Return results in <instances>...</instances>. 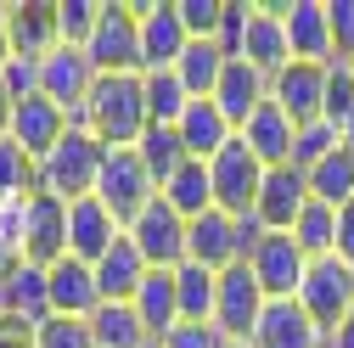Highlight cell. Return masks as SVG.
<instances>
[{
    "mask_svg": "<svg viewBox=\"0 0 354 348\" xmlns=\"http://www.w3.org/2000/svg\"><path fill=\"white\" fill-rule=\"evenodd\" d=\"M174 129H180V146H186L192 157H203V163H214L219 152L236 141V124L219 113V102H214V96H208V102H192V107L180 113V124H174Z\"/></svg>",
    "mask_w": 354,
    "mask_h": 348,
    "instance_id": "23",
    "label": "cell"
},
{
    "mask_svg": "<svg viewBox=\"0 0 354 348\" xmlns=\"http://www.w3.org/2000/svg\"><path fill=\"white\" fill-rule=\"evenodd\" d=\"M0 79H6V90H12L17 102L39 96V62H23V57H12L6 68H0Z\"/></svg>",
    "mask_w": 354,
    "mask_h": 348,
    "instance_id": "45",
    "label": "cell"
},
{
    "mask_svg": "<svg viewBox=\"0 0 354 348\" xmlns=\"http://www.w3.org/2000/svg\"><path fill=\"white\" fill-rule=\"evenodd\" d=\"M270 102L304 129V124H321L326 118V68L321 62H287L270 79Z\"/></svg>",
    "mask_w": 354,
    "mask_h": 348,
    "instance_id": "13",
    "label": "cell"
},
{
    "mask_svg": "<svg viewBox=\"0 0 354 348\" xmlns=\"http://www.w3.org/2000/svg\"><path fill=\"white\" fill-rule=\"evenodd\" d=\"M147 107H152V124H180V113L192 107L180 73H147Z\"/></svg>",
    "mask_w": 354,
    "mask_h": 348,
    "instance_id": "38",
    "label": "cell"
},
{
    "mask_svg": "<svg viewBox=\"0 0 354 348\" xmlns=\"http://www.w3.org/2000/svg\"><path fill=\"white\" fill-rule=\"evenodd\" d=\"M298 303L304 315L315 320L321 331H337L348 315H354V264H343V258H309V276L298 287Z\"/></svg>",
    "mask_w": 354,
    "mask_h": 348,
    "instance_id": "4",
    "label": "cell"
},
{
    "mask_svg": "<svg viewBox=\"0 0 354 348\" xmlns=\"http://www.w3.org/2000/svg\"><path fill=\"white\" fill-rule=\"evenodd\" d=\"M326 23H332V51L337 62L354 57V0H326Z\"/></svg>",
    "mask_w": 354,
    "mask_h": 348,
    "instance_id": "44",
    "label": "cell"
},
{
    "mask_svg": "<svg viewBox=\"0 0 354 348\" xmlns=\"http://www.w3.org/2000/svg\"><path fill=\"white\" fill-rule=\"evenodd\" d=\"M136 152H141L147 174L158 180V191H163V186H169V180H174V174H180L186 163H192V152L180 146V129H174V124H152L147 135L136 141Z\"/></svg>",
    "mask_w": 354,
    "mask_h": 348,
    "instance_id": "31",
    "label": "cell"
},
{
    "mask_svg": "<svg viewBox=\"0 0 354 348\" xmlns=\"http://www.w3.org/2000/svg\"><path fill=\"white\" fill-rule=\"evenodd\" d=\"M102 163H107V146L91 135V129H68L62 146L39 157V191L57 197V202H79V197H96V180H102Z\"/></svg>",
    "mask_w": 354,
    "mask_h": 348,
    "instance_id": "2",
    "label": "cell"
},
{
    "mask_svg": "<svg viewBox=\"0 0 354 348\" xmlns=\"http://www.w3.org/2000/svg\"><path fill=\"white\" fill-rule=\"evenodd\" d=\"M236 135H242V141L259 152V163H264V168H276V163H292L298 124H292V118H287L276 102H264V107H259V113H253V118L236 129Z\"/></svg>",
    "mask_w": 354,
    "mask_h": 348,
    "instance_id": "25",
    "label": "cell"
},
{
    "mask_svg": "<svg viewBox=\"0 0 354 348\" xmlns=\"http://www.w3.org/2000/svg\"><path fill=\"white\" fill-rule=\"evenodd\" d=\"M46 281H51V309L68 315V320H91L102 309V287H96V264H84V258H57L46 264Z\"/></svg>",
    "mask_w": 354,
    "mask_h": 348,
    "instance_id": "18",
    "label": "cell"
},
{
    "mask_svg": "<svg viewBox=\"0 0 354 348\" xmlns=\"http://www.w3.org/2000/svg\"><path fill=\"white\" fill-rule=\"evenodd\" d=\"M343 141H348V146H354V118H348V124H343Z\"/></svg>",
    "mask_w": 354,
    "mask_h": 348,
    "instance_id": "53",
    "label": "cell"
},
{
    "mask_svg": "<svg viewBox=\"0 0 354 348\" xmlns=\"http://www.w3.org/2000/svg\"><path fill=\"white\" fill-rule=\"evenodd\" d=\"M242 264L259 276V287L270 298H298V287L309 276V253L292 242V231H264V242L242 258Z\"/></svg>",
    "mask_w": 354,
    "mask_h": 348,
    "instance_id": "9",
    "label": "cell"
},
{
    "mask_svg": "<svg viewBox=\"0 0 354 348\" xmlns=\"http://www.w3.org/2000/svg\"><path fill=\"white\" fill-rule=\"evenodd\" d=\"M225 68H231V57L219 51V39H192L186 57L174 62V73H180V84H186L192 102H208L219 90V79H225Z\"/></svg>",
    "mask_w": 354,
    "mask_h": 348,
    "instance_id": "29",
    "label": "cell"
},
{
    "mask_svg": "<svg viewBox=\"0 0 354 348\" xmlns=\"http://www.w3.org/2000/svg\"><path fill=\"white\" fill-rule=\"evenodd\" d=\"M158 197H163L174 213H180L186 225H192V220H203V213L214 208V174H208V163H203V157H192V163H186V168H180V174H174V180L158 191Z\"/></svg>",
    "mask_w": 354,
    "mask_h": 348,
    "instance_id": "30",
    "label": "cell"
},
{
    "mask_svg": "<svg viewBox=\"0 0 354 348\" xmlns=\"http://www.w3.org/2000/svg\"><path fill=\"white\" fill-rule=\"evenodd\" d=\"M0 348H34V326H23V320H0Z\"/></svg>",
    "mask_w": 354,
    "mask_h": 348,
    "instance_id": "48",
    "label": "cell"
},
{
    "mask_svg": "<svg viewBox=\"0 0 354 348\" xmlns=\"http://www.w3.org/2000/svg\"><path fill=\"white\" fill-rule=\"evenodd\" d=\"M136 315L147 320V331L158 342L180 326V287H174V270H147V281L136 292Z\"/></svg>",
    "mask_w": 354,
    "mask_h": 348,
    "instance_id": "28",
    "label": "cell"
},
{
    "mask_svg": "<svg viewBox=\"0 0 354 348\" xmlns=\"http://www.w3.org/2000/svg\"><path fill=\"white\" fill-rule=\"evenodd\" d=\"M186 34L192 39H219V23H225V0H174Z\"/></svg>",
    "mask_w": 354,
    "mask_h": 348,
    "instance_id": "41",
    "label": "cell"
},
{
    "mask_svg": "<svg viewBox=\"0 0 354 348\" xmlns=\"http://www.w3.org/2000/svg\"><path fill=\"white\" fill-rule=\"evenodd\" d=\"M147 348H163V342H147Z\"/></svg>",
    "mask_w": 354,
    "mask_h": 348,
    "instance_id": "55",
    "label": "cell"
},
{
    "mask_svg": "<svg viewBox=\"0 0 354 348\" xmlns=\"http://www.w3.org/2000/svg\"><path fill=\"white\" fill-rule=\"evenodd\" d=\"M248 23H253V6H248V0H225V23H219V51H225V57H242Z\"/></svg>",
    "mask_w": 354,
    "mask_h": 348,
    "instance_id": "43",
    "label": "cell"
},
{
    "mask_svg": "<svg viewBox=\"0 0 354 348\" xmlns=\"http://www.w3.org/2000/svg\"><path fill=\"white\" fill-rule=\"evenodd\" d=\"M354 118V73H348V62H332L326 68V124H348Z\"/></svg>",
    "mask_w": 354,
    "mask_h": 348,
    "instance_id": "42",
    "label": "cell"
},
{
    "mask_svg": "<svg viewBox=\"0 0 354 348\" xmlns=\"http://www.w3.org/2000/svg\"><path fill=\"white\" fill-rule=\"evenodd\" d=\"M91 331H96V348H147V342H158L147 331V320L136 315V303H102L91 315Z\"/></svg>",
    "mask_w": 354,
    "mask_h": 348,
    "instance_id": "32",
    "label": "cell"
},
{
    "mask_svg": "<svg viewBox=\"0 0 354 348\" xmlns=\"http://www.w3.org/2000/svg\"><path fill=\"white\" fill-rule=\"evenodd\" d=\"M84 57L96 62V73H141V17H136V6L107 0Z\"/></svg>",
    "mask_w": 354,
    "mask_h": 348,
    "instance_id": "7",
    "label": "cell"
},
{
    "mask_svg": "<svg viewBox=\"0 0 354 348\" xmlns=\"http://www.w3.org/2000/svg\"><path fill=\"white\" fill-rule=\"evenodd\" d=\"M0 320H6V276H0Z\"/></svg>",
    "mask_w": 354,
    "mask_h": 348,
    "instance_id": "52",
    "label": "cell"
},
{
    "mask_svg": "<svg viewBox=\"0 0 354 348\" xmlns=\"http://www.w3.org/2000/svg\"><path fill=\"white\" fill-rule=\"evenodd\" d=\"M28 191H39V163L6 135V141H0V202H17Z\"/></svg>",
    "mask_w": 354,
    "mask_h": 348,
    "instance_id": "36",
    "label": "cell"
},
{
    "mask_svg": "<svg viewBox=\"0 0 354 348\" xmlns=\"http://www.w3.org/2000/svg\"><path fill=\"white\" fill-rule=\"evenodd\" d=\"M163 348H225V337H219V326H174L169 337H163Z\"/></svg>",
    "mask_w": 354,
    "mask_h": 348,
    "instance_id": "46",
    "label": "cell"
},
{
    "mask_svg": "<svg viewBox=\"0 0 354 348\" xmlns=\"http://www.w3.org/2000/svg\"><path fill=\"white\" fill-rule=\"evenodd\" d=\"M253 348H326V331L304 315L298 298H270V309L253 331Z\"/></svg>",
    "mask_w": 354,
    "mask_h": 348,
    "instance_id": "20",
    "label": "cell"
},
{
    "mask_svg": "<svg viewBox=\"0 0 354 348\" xmlns=\"http://www.w3.org/2000/svg\"><path fill=\"white\" fill-rule=\"evenodd\" d=\"M12 28V57L23 62H46L62 39H57V0H28V6H6Z\"/></svg>",
    "mask_w": 354,
    "mask_h": 348,
    "instance_id": "21",
    "label": "cell"
},
{
    "mask_svg": "<svg viewBox=\"0 0 354 348\" xmlns=\"http://www.w3.org/2000/svg\"><path fill=\"white\" fill-rule=\"evenodd\" d=\"M208 174H214V208H225L231 220H242V213L259 208V191H264V174H270V168H264L259 152L236 135L225 152L208 163Z\"/></svg>",
    "mask_w": 354,
    "mask_h": 348,
    "instance_id": "6",
    "label": "cell"
},
{
    "mask_svg": "<svg viewBox=\"0 0 354 348\" xmlns=\"http://www.w3.org/2000/svg\"><path fill=\"white\" fill-rule=\"evenodd\" d=\"M242 57L259 68V73H281L292 62V46H287V23H281V0L276 6H253V23H248V39H242Z\"/></svg>",
    "mask_w": 354,
    "mask_h": 348,
    "instance_id": "24",
    "label": "cell"
},
{
    "mask_svg": "<svg viewBox=\"0 0 354 348\" xmlns=\"http://www.w3.org/2000/svg\"><path fill=\"white\" fill-rule=\"evenodd\" d=\"M102 12H107V0H57V39L84 51L96 23H102Z\"/></svg>",
    "mask_w": 354,
    "mask_h": 348,
    "instance_id": "37",
    "label": "cell"
},
{
    "mask_svg": "<svg viewBox=\"0 0 354 348\" xmlns=\"http://www.w3.org/2000/svg\"><path fill=\"white\" fill-rule=\"evenodd\" d=\"M147 258H141V247L129 242V236H118L113 242V253L96 264V287H102V303H136V292H141V281H147Z\"/></svg>",
    "mask_w": 354,
    "mask_h": 348,
    "instance_id": "26",
    "label": "cell"
},
{
    "mask_svg": "<svg viewBox=\"0 0 354 348\" xmlns=\"http://www.w3.org/2000/svg\"><path fill=\"white\" fill-rule=\"evenodd\" d=\"M68 129H73V118H68V107H57L51 96H28V102H17V113H12V141H17L34 163L46 157V152H57Z\"/></svg>",
    "mask_w": 354,
    "mask_h": 348,
    "instance_id": "17",
    "label": "cell"
},
{
    "mask_svg": "<svg viewBox=\"0 0 354 348\" xmlns=\"http://www.w3.org/2000/svg\"><path fill=\"white\" fill-rule=\"evenodd\" d=\"M136 17H141V73H174V62L192 46L174 0H136Z\"/></svg>",
    "mask_w": 354,
    "mask_h": 348,
    "instance_id": "8",
    "label": "cell"
},
{
    "mask_svg": "<svg viewBox=\"0 0 354 348\" xmlns=\"http://www.w3.org/2000/svg\"><path fill=\"white\" fill-rule=\"evenodd\" d=\"M12 62V28H6V6H0V68Z\"/></svg>",
    "mask_w": 354,
    "mask_h": 348,
    "instance_id": "51",
    "label": "cell"
},
{
    "mask_svg": "<svg viewBox=\"0 0 354 348\" xmlns=\"http://www.w3.org/2000/svg\"><path fill=\"white\" fill-rule=\"evenodd\" d=\"M292 242H298L309 258H332V253H337V208L321 202V197H309V208L292 220Z\"/></svg>",
    "mask_w": 354,
    "mask_h": 348,
    "instance_id": "34",
    "label": "cell"
},
{
    "mask_svg": "<svg viewBox=\"0 0 354 348\" xmlns=\"http://www.w3.org/2000/svg\"><path fill=\"white\" fill-rule=\"evenodd\" d=\"M214 102H219V113H225V118L242 129L264 102H270V73H259L248 57H231V68H225V79H219Z\"/></svg>",
    "mask_w": 354,
    "mask_h": 348,
    "instance_id": "22",
    "label": "cell"
},
{
    "mask_svg": "<svg viewBox=\"0 0 354 348\" xmlns=\"http://www.w3.org/2000/svg\"><path fill=\"white\" fill-rule=\"evenodd\" d=\"M118 236H124V225L107 213L102 197H79V202H68V258L102 264V258L113 253Z\"/></svg>",
    "mask_w": 354,
    "mask_h": 348,
    "instance_id": "15",
    "label": "cell"
},
{
    "mask_svg": "<svg viewBox=\"0 0 354 348\" xmlns=\"http://www.w3.org/2000/svg\"><path fill=\"white\" fill-rule=\"evenodd\" d=\"M264 309H270V292L259 287V276H253L248 264L219 270V298H214V326H219V337H231V342H253Z\"/></svg>",
    "mask_w": 354,
    "mask_h": 348,
    "instance_id": "5",
    "label": "cell"
},
{
    "mask_svg": "<svg viewBox=\"0 0 354 348\" xmlns=\"http://www.w3.org/2000/svg\"><path fill=\"white\" fill-rule=\"evenodd\" d=\"M337 146H343V129H337V124H326V118H321V124H304L298 141H292V168L309 174L315 163H326Z\"/></svg>",
    "mask_w": 354,
    "mask_h": 348,
    "instance_id": "39",
    "label": "cell"
},
{
    "mask_svg": "<svg viewBox=\"0 0 354 348\" xmlns=\"http://www.w3.org/2000/svg\"><path fill=\"white\" fill-rule=\"evenodd\" d=\"M124 236L141 247V258H147L152 270H180V264H186V220H180L163 197H152V202L141 208V220L129 225Z\"/></svg>",
    "mask_w": 354,
    "mask_h": 348,
    "instance_id": "10",
    "label": "cell"
},
{
    "mask_svg": "<svg viewBox=\"0 0 354 348\" xmlns=\"http://www.w3.org/2000/svg\"><path fill=\"white\" fill-rule=\"evenodd\" d=\"M309 197H321V202H332V208L354 202V146H348V141H343L326 163L309 168Z\"/></svg>",
    "mask_w": 354,
    "mask_h": 348,
    "instance_id": "35",
    "label": "cell"
},
{
    "mask_svg": "<svg viewBox=\"0 0 354 348\" xmlns=\"http://www.w3.org/2000/svg\"><path fill=\"white\" fill-rule=\"evenodd\" d=\"M96 62L84 57L79 46H57L46 62H39V96H51L57 107H68V118L91 102V90H96Z\"/></svg>",
    "mask_w": 354,
    "mask_h": 348,
    "instance_id": "12",
    "label": "cell"
},
{
    "mask_svg": "<svg viewBox=\"0 0 354 348\" xmlns=\"http://www.w3.org/2000/svg\"><path fill=\"white\" fill-rule=\"evenodd\" d=\"M225 348H253V342H231V337H225Z\"/></svg>",
    "mask_w": 354,
    "mask_h": 348,
    "instance_id": "54",
    "label": "cell"
},
{
    "mask_svg": "<svg viewBox=\"0 0 354 348\" xmlns=\"http://www.w3.org/2000/svg\"><path fill=\"white\" fill-rule=\"evenodd\" d=\"M12 113H17V96L6 90V79H0V141L12 135Z\"/></svg>",
    "mask_w": 354,
    "mask_h": 348,
    "instance_id": "49",
    "label": "cell"
},
{
    "mask_svg": "<svg viewBox=\"0 0 354 348\" xmlns=\"http://www.w3.org/2000/svg\"><path fill=\"white\" fill-rule=\"evenodd\" d=\"M326 348H354V315H348L337 331H326Z\"/></svg>",
    "mask_w": 354,
    "mask_h": 348,
    "instance_id": "50",
    "label": "cell"
},
{
    "mask_svg": "<svg viewBox=\"0 0 354 348\" xmlns=\"http://www.w3.org/2000/svg\"><path fill=\"white\" fill-rule=\"evenodd\" d=\"M348 73H354V57H348Z\"/></svg>",
    "mask_w": 354,
    "mask_h": 348,
    "instance_id": "56",
    "label": "cell"
},
{
    "mask_svg": "<svg viewBox=\"0 0 354 348\" xmlns=\"http://www.w3.org/2000/svg\"><path fill=\"white\" fill-rule=\"evenodd\" d=\"M186 258L192 264H203V270H231V264H242V231H236V220L225 208H208L203 220H192L186 225Z\"/></svg>",
    "mask_w": 354,
    "mask_h": 348,
    "instance_id": "14",
    "label": "cell"
},
{
    "mask_svg": "<svg viewBox=\"0 0 354 348\" xmlns=\"http://www.w3.org/2000/svg\"><path fill=\"white\" fill-rule=\"evenodd\" d=\"M337 258H343V264H354V202L337 208Z\"/></svg>",
    "mask_w": 354,
    "mask_h": 348,
    "instance_id": "47",
    "label": "cell"
},
{
    "mask_svg": "<svg viewBox=\"0 0 354 348\" xmlns=\"http://www.w3.org/2000/svg\"><path fill=\"white\" fill-rule=\"evenodd\" d=\"M34 348H96V331H91V320H68V315H51L46 326L34 331Z\"/></svg>",
    "mask_w": 354,
    "mask_h": 348,
    "instance_id": "40",
    "label": "cell"
},
{
    "mask_svg": "<svg viewBox=\"0 0 354 348\" xmlns=\"http://www.w3.org/2000/svg\"><path fill=\"white\" fill-rule=\"evenodd\" d=\"M96 197L107 202V213H113L124 231L141 220V208L158 197V180L147 174V163H141V152H136V146H107V163H102Z\"/></svg>",
    "mask_w": 354,
    "mask_h": 348,
    "instance_id": "3",
    "label": "cell"
},
{
    "mask_svg": "<svg viewBox=\"0 0 354 348\" xmlns=\"http://www.w3.org/2000/svg\"><path fill=\"white\" fill-rule=\"evenodd\" d=\"M6 315L23 320V326H46L57 309H51V281H46V264H17L6 270Z\"/></svg>",
    "mask_w": 354,
    "mask_h": 348,
    "instance_id": "27",
    "label": "cell"
},
{
    "mask_svg": "<svg viewBox=\"0 0 354 348\" xmlns=\"http://www.w3.org/2000/svg\"><path fill=\"white\" fill-rule=\"evenodd\" d=\"M174 287H180V320H186V326H214V298H219V276L186 258V264L174 270Z\"/></svg>",
    "mask_w": 354,
    "mask_h": 348,
    "instance_id": "33",
    "label": "cell"
},
{
    "mask_svg": "<svg viewBox=\"0 0 354 348\" xmlns=\"http://www.w3.org/2000/svg\"><path fill=\"white\" fill-rule=\"evenodd\" d=\"M309 208V174L292 168V163H276L270 174H264V191H259V220L264 231H292V220Z\"/></svg>",
    "mask_w": 354,
    "mask_h": 348,
    "instance_id": "19",
    "label": "cell"
},
{
    "mask_svg": "<svg viewBox=\"0 0 354 348\" xmlns=\"http://www.w3.org/2000/svg\"><path fill=\"white\" fill-rule=\"evenodd\" d=\"M79 129H91L102 146H136L152 129V107H147V73H102L91 102L73 113Z\"/></svg>",
    "mask_w": 354,
    "mask_h": 348,
    "instance_id": "1",
    "label": "cell"
},
{
    "mask_svg": "<svg viewBox=\"0 0 354 348\" xmlns=\"http://www.w3.org/2000/svg\"><path fill=\"white\" fill-rule=\"evenodd\" d=\"M68 253V202L28 191L23 197V264H57Z\"/></svg>",
    "mask_w": 354,
    "mask_h": 348,
    "instance_id": "11",
    "label": "cell"
},
{
    "mask_svg": "<svg viewBox=\"0 0 354 348\" xmlns=\"http://www.w3.org/2000/svg\"><path fill=\"white\" fill-rule=\"evenodd\" d=\"M281 23H287V46L292 62H321L332 68V23H326V0H281Z\"/></svg>",
    "mask_w": 354,
    "mask_h": 348,
    "instance_id": "16",
    "label": "cell"
}]
</instances>
